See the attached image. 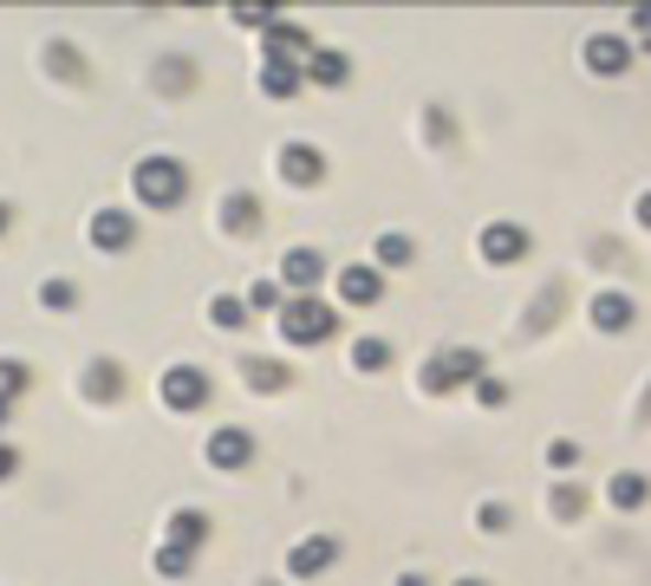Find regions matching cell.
<instances>
[{"label": "cell", "mask_w": 651, "mask_h": 586, "mask_svg": "<svg viewBox=\"0 0 651 586\" xmlns=\"http://www.w3.org/2000/svg\"><path fill=\"white\" fill-rule=\"evenodd\" d=\"M528 248H534V241H528L521 221H489V228H482V261H489V268H514Z\"/></svg>", "instance_id": "obj_10"}, {"label": "cell", "mask_w": 651, "mask_h": 586, "mask_svg": "<svg viewBox=\"0 0 651 586\" xmlns=\"http://www.w3.org/2000/svg\"><path fill=\"white\" fill-rule=\"evenodd\" d=\"M13 469H20V449H13V443H0V482H7Z\"/></svg>", "instance_id": "obj_36"}, {"label": "cell", "mask_w": 651, "mask_h": 586, "mask_svg": "<svg viewBox=\"0 0 651 586\" xmlns=\"http://www.w3.org/2000/svg\"><path fill=\"white\" fill-rule=\"evenodd\" d=\"M7 221H13V209H7V203H0V235H7Z\"/></svg>", "instance_id": "obj_40"}, {"label": "cell", "mask_w": 651, "mask_h": 586, "mask_svg": "<svg viewBox=\"0 0 651 586\" xmlns=\"http://www.w3.org/2000/svg\"><path fill=\"white\" fill-rule=\"evenodd\" d=\"M40 306L66 313V306H78V287H73V281H40Z\"/></svg>", "instance_id": "obj_28"}, {"label": "cell", "mask_w": 651, "mask_h": 586, "mask_svg": "<svg viewBox=\"0 0 651 586\" xmlns=\"http://www.w3.org/2000/svg\"><path fill=\"white\" fill-rule=\"evenodd\" d=\"M241 384H248V391H287L293 371L281 366V359H241Z\"/></svg>", "instance_id": "obj_20"}, {"label": "cell", "mask_w": 651, "mask_h": 586, "mask_svg": "<svg viewBox=\"0 0 651 586\" xmlns=\"http://www.w3.org/2000/svg\"><path fill=\"white\" fill-rule=\"evenodd\" d=\"M586 319H593L599 333H612V339H619V333H632V326H639V300H632V293H619V287H606V293H593Z\"/></svg>", "instance_id": "obj_7"}, {"label": "cell", "mask_w": 651, "mask_h": 586, "mask_svg": "<svg viewBox=\"0 0 651 586\" xmlns=\"http://www.w3.org/2000/svg\"><path fill=\"white\" fill-rule=\"evenodd\" d=\"M333 561H339V541L333 534H306V541L287 547V580H319Z\"/></svg>", "instance_id": "obj_6"}, {"label": "cell", "mask_w": 651, "mask_h": 586, "mask_svg": "<svg viewBox=\"0 0 651 586\" xmlns=\"http://www.w3.org/2000/svg\"><path fill=\"white\" fill-rule=\"evenodd\" d=\"M156 574H163V580H183V574H189V554L170 547V541H156Z\"/></svg>", "instance_id": "obj_27"}, {"label": "cell", "mask_w": 651, "mask_h": 586, "mask_svg": "<svg viewBox=\"0 0 651 586\" xmlns=\"http://www.w3.org/2000/svg\"><path fill=\"white\" fill-rule=\"evenodd\" d=\"M131 241H138V221H131V209H98V216H91V248L124 254Z\"/></svg>", "instance_id": "obj_12"}, {"label": "cell", "mask_w": 651, "mask_h": 586, "mask_svg": "<svg viewBox=\"0 0 651 586\" xmlns=\"http://www.w3.org/2000/svg\"><path fill=\"white\" fill-rule=\"evenodd\" d=\"M209 319H216L221 333H241V326H248V300H235V293H216V300H209Z\"/></svg>", "instance_id": "obj_24"}, {"label": "cell", "mask_w": 651, "mask_h": 586, "mask_svg": "<svg viewBox=\"0 0 651 586\" xmlns=\"http://www.w3.org/2000/svg\"><path fill=\"white\" fill-rule=\"evenodd\" d=\"M274 20H281V13H274L268 0H261V7H254V0H241V7H235V26H261V33H268Z\"/></svg>", "instance_id": "obj_29"}, {"label": "cell", "mask_w": 651, "mask_h": 586, "mask_svg": "<svg viewBox=\"0 0 651 586\" xmlns=\"http://www.w3.org/2000/svg\"><path fill=\"white\" fill-rule=\"evenodd\" d=\"M476 378H489V366H482V352H476V346H449V352L424 359V391H431V398L456 391V384H476Z\"/></svg>", "instance_id": "obj_3"}, {"label": "cell", "mask_w": 651, "mask_h": 586, "mask_svg": "<svg viewBox=\"0 0 651 586\" xmlns=\"http://www.w3.org/2000/svg\"><path fill=\"white\" fill-rule=\"evenodd\" d=\"M476 404H489V411L508 404V384H502V378H476Z\"/></svg>", "instance_id": "obj_34"}, {"label": "cell", "mask_w": 651, "mask_h": 586, "mask_svg": "<svg viewBox=\"0 0 651 586\" xmlns=\"http://www.w3.org/2000/svg\"><path fill=\"white\" fill-rule=\"evenodd\" d=\"M456 586H489V580H456Z\"/></svg>", "instance_id": "obj_41"}, {"label": "cell", "mask_w": 651, "mask_h": 586, "mask_svg": "<svg viewBox=\"0 0 651 586\" xmlns=\"http://www.w3.org/2000/svg\"><path fill=\"white\" fill-rule=\"evenodd\" d=\"M339 300H346V306H378V300H384V274H378V268H339Z\"/></svg>", "instance_id": "obj_15"}, {"label": "cell", "mask_w": 651, "mask_h": 586, "mask_svg": "<svg viewBox=\"0 0 651 586\" xmlns=\"http://www.w3.org/2000/svg\"><path fill=\"white\" fill-rule=\"evenodd\" d=\"M156 85H163V91H183V85H189V59H183V53H176V59H163Z\"/></svg>", "instance_id": "obj_31"}, {"label": "cell", "mask_w": 651, "mask_h": 586, "mask_svg": "<svg viewBox=\"0 0 651 586\" xmlns=\"http://www.w3.org/2000/svg\"><path fill=\"white\" fill-rule=\"evenodd\" d=\"M163 541H170V547H183V554H196V547L209 541V514H203V509H176L170 521H163Z\"/></svg>", "instance_id": "obj_16"}, {"label": "cell", "mask_w": 651, "mask_h": 586, "mask_svg": "<svg viewBox=\"0 0 651 586\" xmlns=\"http://www.w3.org/2000/svg\"><path fill=\"white\" fill-rule=\"evenodd\" d=\"M579 59H586V73H593V78H619V73H632V59H639V46H632L626 33H586V46H579Z\"/></svg>", "instance_id": "obj_4"}, {"label": "cell", "mask_w": 651, "mask_h": 586, "mask_svg": "<svg viewBox=\"0 0 651 586\" xmlns=\"http://www.w3.org/2000/svg\"><path fill=\"white\" fill-rule=\"evenodd\" d=\"M98 378H91V398H118L124 391V378H118V366H91Z\"/></svg>", "instance_id": "obj_32"}, {"label": "cell", "mask_w": 651, "mask_h": 586, "mask_svg": "<svg viewBox=\"0 0 651 586\" xmlns=\"http://www.w3.org/2000/svg\"><path fill=\"white\" fill-rule=\"evenodd\" d=\"M241 300H248V313H281V306H287V287H281V281H254Z\"/></svg>", "instance_id": "obj_25"}, {"label": "cell", "mask_w": 651, "mask_h": 586, "mask_svg": "<svg viewBox=\"0 0 651 586\" xmlns=\"http://www.w3.org/2000/svg\"><path fill=\"white\" fill-rule=\"evenodd\" d=\"M632 33H639V46L651 53V7H632Z\"/></svg>", "instance_id": "obj_35"}, {"label": "cell", "mask_w": 651, "mask_h": 586, "mask_svg": "<svg viewBox=\"0 0 651 586\" xmlns=\"http://www.w3.org/2000/svg\"><path fill=\"white\" fill-rule=\"evenodd\" d=\"M0 424H7V411H0Z\"/></svg>", "instance_id": "obj_42"}, {"label": "cell", "mask_w": 651, "mask_h": 586, "mask_svg": "<svg viewBox=\"0 0 651 586\" xmlns=\"http://www.w3.org/2000/svg\"><path fill=\"white\" fill-rule=\"evenodd\" d=\"M281 339L287 346H319V339H333L339 333V313L319 300V293H287V306H281Z\"/></svg>", "instance_id": "obj_2"}, {"label": "cell", "mask_w": 651, "mask_h": 586, "mask_svg": "<svg viewBox=\"0 0 651 586\" xmlns=\"http://www.w3.org/2000/svg\"><path fill=\"white\" fill-rule=\"evenodd\" d=\"M156 398L170 404V411H203L209 404V371L203 366H170L156 378Z\"/></svg>", "instance_id": "obj_5"}, {"label": "cell", "mask_w": 651, "mask_h": 586, "mask_svg": "<svg viewBox=\"0 0 651 586\" xmlns=\"http://www.w3.org/2000/svg\"><path fill=\"white\" fill-rule=\"evenodd\" d=\"M411 261H417V241H411V235H398V228L378 235V248H371V268H378V274H384V268H411Z\"/></svg>", "instance_id": "obj_21"}, {"label": "cell", "mask_w": 651, "mask_h": 586, "mask_svg": "<svg viewBox=\"0 0 651 586\" xmlns=\"http://www.w3.org/2000/svg\"><path fill=\"white\" fill-rule=\"evenodd\" d=\"M632 216H639V228H645V235H651V189H645V196H639V203H632Z\"/></svg>", "instance_id": "obj_37"}, {"label": "cell", "mask_w": 651, "mask_h": 586, "mask_svg": "<svg viewBox=\"0 0 651 586\" xmlns=\"http://www.w3.org/2000/svg\"><path fill=\"white\" fill-rule=\"evenodd\" d=\"M209 469H241L248 456H254V437L241 431V424H221V431H209Z\"/></svg>", "instance_id": "obj_13"}, {"label": "cell", "mask_w": 651, "mask_h": 586, "mask_svg": "<svg viewBox=\"0 0 651 586\" xmlns=\"http://www.w3.org/2000/svg\"><path fill=\"white\" fill-rule=\"evenodd\" d=\"M319 281H326V254L319 248H287L281 254V287L287 293H313Z\"/></svg>", "instance_id": "obj_11"}, {"label": "cell", "mask_w": 651, "mask_h": 586, "mask_svg": "<svg viewBox=\"0 0 651 586\" xmlns=\"http://www.w3.org/2000/svg\"><path fill=\"white\" fill-rule=\"evenodd\" d=\"M352 78V59L339 53V46H319L313 59H306V85H319V91H339Z\"/></svg>", "instance_id": "obj_17"}, {"label": "cell", "mask_w": 651, "mask_h": 586, "mask_svg": "<svg viewBox=\"0 0 651 586\" xmlns=\"http://www.w3.org/2000/svg\"><path fill=\"white\" fill-rule=\"evenodd\" d=\"M398 586H431V580H424V574H404V580H398Z\"/></svg>", "instance_id": "obj_39"}, {"label": "cell", "mask_w": 651, "mask_h": 586, "mask_svg": "<svg viewBox=\"0 0 651 586\" xmlns=\"http://www.w3.org/2000/svg\"><path fill=\"white\" fill-rule=\"evenodd\" d=\"M281 183L319 189V183H326V150L319 144H281Z\"/></svg>", "instance_id": "obj_8"}, {"label": "cell", "mask_w": 651, "mask_h": 586, "mask_svg": "<svg viewBox=\"0 0 651 586\" xmlns=\"http://www.w3.org/2000/svg\"><path fill=\"white\" fill-rule=\"evenodd\" d=\"M319 46H313V33L306 26H293V20H274L268 33H261V59H293V66H306Z\"/></svg>", "instance_id": "obj_9"}, {"label": "cell", "mask_w": 651, "mask_h": 586, "mask_svg": "<svg viewBox=\"0 0 651 586\" xmlns=\"http://www.w3.org/2000/svg\"><path fill=\"white\" fill-rule=\"evenodd\" d=\"M131 189H138V203H144V209L163 216V209H176V203L189 196V170H183L176 156H144V163L131 170Z\"/></svg>", "instance_id": "obj_1"}, {"label": "cell", "mask_w": 651, "mask_h": 586, "mask_svg": "<svg viewBox=\"0 0 651 586\" xmlns=\"http://www.w3.org/2000/svg\"><path fill=\"white\" fill-rule=\"evenodd\" d=\"M547 469H579V443L574 437H554V443H547Z\"/></svg>", "instance_id": "obj_30"}, {"label": "cell", "mask_w": 651, "mask_h": 586, "mask_svg": "<svg viewBox=\"0 0 651 586\" xmlns=\"http://www.w3.org/2000/svg\"><path fill=\"white\" fill-rule=\"evenodd\" d=\"M261 91H268V98H281V105H287L293 91H300V85H306V66H293V59H261Z\"/></svg>", "instance_id": "obj_19"}, {"label": "cell", "mask_w": 651, "mask_h": 586, "mask_svg": "<svg viewBox=\"0 0 651 586\" xmlns=\"http://www.w3.org/2000/svg\"><path fill=\"white\" fill-rule=\"evenodd\" d=\"M26 378H33V371L20 366V359H0V411H7V404L26 391Z\"/></svg>", "instance_id": "obj_26"}, {"label": "cell", "mask_w": 651, "mask_h": 586, "mask_svg": "<svg viewBox=\"0 0 651 586\" xmlns=\"http://www.w3.org/2000/svg\"><path fill=\"white\" fill-rule=\"evenodd\" d=\"M547 509H554V521H579V514H586V489H579V482H554Z\"/></svg>", "instance_id": "obj_23"}, {"label": "cell", "mask_w": 651, "mask_h": 586, "mask_svg": "<svg viewBox=\"0 0 651 586\" xmlns=\"http://www.w3.org/2000/svg\"><path fill=\"white\" fill-rule=\"evenodd\" d=\"M606 502H612L619 514H639V509L651 502V482L639 476V469H619V476L606 482Z\"/></svg>", "instance_id": "obj_18"}, {"label": "cell", "mask_w": 651, "mask_h": 586, "mask_svg": "<svg viewBox=\"0 0 651 586\" xmlns=\"http://www.w3.org/2000/svg\"><path fill=\"white\" fill-rule=\"evenodd\" d=\"M261 221H268V209H261V196H254V189H228V196H221V228H228L235 241H241V235H254Z\"/></svg>", "instance_id": "obj_14"}, {"label": "cell", "mask_w": 651, "mask_h": 586, "mask_svg": "<svg viewBox=\"0 0 651 586\" xmlns=\"http://www.w3.org/2000/svg\"><path fill=\"white\" fill-rule=\"evenodd\" d=\"M476 521H482V534H508V509H502V502H482Z\"/></svg>", "instance_id": "obj_33"}, {"label": "cell", "mask_w": 651, "mask_h": 586, "mask_svg": "<svg viewBox=\"0 0 651 586\" xmlns=\"http://www.w3.org/2000/svg\"><path fill=\"white\" fill-rule=\"evenodd\" d=\"M384 366H391V346L371 339V333H359V339H352V371H384Z\"/></svg>", "instance_id": "obj_22"}, {"label": "cell", "mask_w": 651, "mask_h": 586, "mask_svg": "<svg viewBox=\"0 0 651 586\" xmlns=\"http://www.w3.org/2000/svg\"><path fill=\"white\" fill-rule=\"evenodd\" d=\"M632 417H639V431H651V384H645V398H639V411H632Z\"/></svg>", "instance_id": "obj_38"}]
</instances>
